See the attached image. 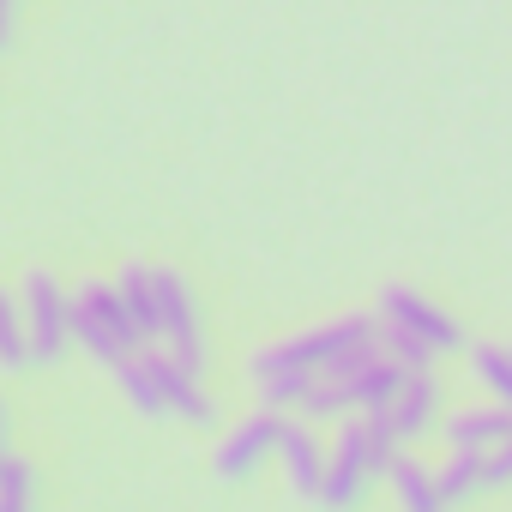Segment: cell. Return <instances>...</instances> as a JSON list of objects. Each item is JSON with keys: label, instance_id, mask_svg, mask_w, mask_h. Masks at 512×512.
Wrapping results in <instances>:
<instances>
[{"label": "cell", "instance_id": "6da1fadb", "mask_svg": "<svg viewBox=\"0 0 512 512\" xmlns=\"http://www.w3.org/2000/svg\"><path fill=\"white\" fill-rule=\"evenodd\" d=\"M374 350H380V320L344 314V320H332V326H314V332H302V338H290V344L260 350V356H253V374H266V368H308V374L344 380V374H356Z\"/></svg>", "mask_w": 512, "mask_h": 512}, {"label": "cell", "instance_id": "7a4b0ae2", "mask_svg": "<svg viewBox=\"0 0 512 512\" xmlns=\"http://www.w3.org/2000/svg\"><path fill=\"white\" fill-rule=\"evenodd\" d=\"M73 344H79V350H91V356H97V362H109V368H121L133 350H145L139 320H133V308H127L121 284L85 278V284L73 290Z\"/></svg>", "mask_w": 512, "mask_h": 512}, {"label": "cell", "instance_id": "3957f363", "mask_svg": "<svg viewBox=\"0 0 512 512\" xmlns=\"http://www.w3.org/2000/svg\"><path fill=\"white\" fill-rule=\"evenodd\" d=\"M19 308H25L37 362H61L67 344H73V296H67L43 266H31V272L19 278Z\"/></svg>", "mask_w": 512, "mask_h": 512}, {"label": "cell", "instance_id": "277c9868", "mask_svg": "<svg viewBox=\"0 0 512 512\" xmlns=\"http://www.w3.org/2000/svg\"><path fill=\"white\" fill-rule=\"evenodd\" d=\"M284 422L290 416H278V410H260V416H247V422H235L223 440H217V476L223 482H241V476H253L266 458H278V440H284Z\"/></svg>", "mask_w": 512, "mask_h": 512}, {"label": "cell", "instance_id": "5b68a950", "mask_svg": "<svg viewBox=\"0 0 512 512\" xmlns=\"http://www.w3.org/2000/svg\"><path fill=\"white\" fill-rule=\"evenodd\" d=\"M380 320L386 326H404V332H416L422 344H434L440 356H452V350H464V332L452 326V314L446 308H434L422 290H410V284H386L380 290Z\"/></svg>", "mask_w": 512, "mask_h": 512}, {"label": "cell", "instance_id": "8992f818", "mask_svg": "<svg viewBox=\"0 0 512 512\" xmlns=\"http://www.w3.org/2000/svg\"><path fill=\"white\" fill-rule=\"evenodd\" d=\"M157 302H163V344L193 374H205V332H199V308H193V290L181 284V272L157 266Z\"/></svg>", "mask_w": 512, "mask_h": 512}, {"label": "cell", "instance_id": "52a82bcc", "mask_svg": "<svg viewBox=\"0 0 512 512\" xmlns=\"http://www.w3.org/2000/svg\"><path fill=\"white\" fill-rule=\"evenodd\" d=\"M145 356V368L157 374V386H163V404H169V416H181L187 428H217V404L205 398V386H199V374L175 356V350H139Z\"/></svg>", "mask_w": 512, "mask_h": 512}, {"label": "cell", "instance_id": "ba28073f", "mask_svg": "<svg viewBox=\"0 0 512 512\" xmlns=\"http://www.w3.org/2000/svg\"><path fill=\"white\" fill-rule=\"evenodd\" d=\"M512 440V404H470L458 416H446V452H494Z\"/></svg>", "mask_w": 512, "mask_h": 512}, {"label": "cell", "instance_id": "9c48e42d", "mask_svg": "<svg viewBox=\"0 0 512 512\" xmlns=\"http://www.w3.org/2000/svg\"><path fill=\"white\" fill-rule=\"evenodd\" d=\"M278 464H284L290 488L314 500V494H320V482H326V464H332V452L314 440V428H308V422H284V440H278Z\"/></svg>", "mask_w": 512, "mask_h": 512}, {"label": "cell", "instance_id": "30bf717a", "mask_svg": "<svg viewBox=\"0 0 512 512\" xmlns=\"http://www.w3.org/2000/svg\"><path fill=\"white\" fill-rule=\"evenodd\" d=\"M386 416H392V428H398L404 440H422V434L440 422V380H434V368H416V374L404 380V392L386 404Z\"/></svg>", "mask_w": 512, "mask_h": 512}, {"label": "cell", "instance_id": "8fae6325", "mask_svg": "<svg viewBox=\"0 0 512 512\" xmlns=\"http://www.w3.org/2000/svg\"><path fill=\"white\" fill-rule=\"evenodd\" d=\"M404 380H410V368L380 344L356 374H344V386H350V398H356V410H386L398 392H404Z\"/></svg>", "mask_w": 512, "mask_h": 512}, {"label": "cell", "instance_id": "7c38bea8", "mask_svg": "<svg viewBox=\"0 0 512 512\" xmlns=\"http://www.w3.org/2000/svg\"><path fill=\"white\" fill-rule=\"evenodd\" d=\"M386 482H392V494H398V506H404V512H446V488H440V470H428L422 458L398 452V464L386 470Z\"/></svg>", "mask_w": 512, "mask_h": 512}, {"label": "cell", "instance_id": "4fadbf2b", "mask_svg": "<svg viewBox=\"0 0 512 512\" xmlns=\"http://www.w3.org/2000/svg\"><path fill=\"white\" fill-rule=\"evenodd\" d=\"M121 296H127V308H133V320H139V338L151 344V338H163V302H157V266H121Z\"/></svg>", "mask_w": 512, "mask_h": 512}, {"label": "cell", "instance_id": "5bb4252c", "mask_svg": "<svg viewBox=\"0 0 512 512\" xmlns=\"http://www.w3.org/2000/svg\"><path fill=\"white\" fill-rule=\"evenodd\" d=\"M440 488H446V506H470L494 488V470H488V452H452L440 464Z\"/></svg>", "mask_w": 512, "mask_h": 512}, {"label": "cell", "instance_id": "9a60e30c", "mask_svg": "<svg viewBox=\"0 0 512 512\" xmlns=\"http://www.w3.org/2000/svg\"><path fill=\"white\" fill-rule=\"evenodd\" d=\"M253 380H260V410L290 416V410L308 404V392H314L320 374H308V368H266V374H253Z\"/></svg>", "mask_w": 512, "mask_h": 512}, {"label": "cell", "instance_id": "2e32d148", "mask_svg": "<svg viewBox=\"0 0 512 512\" xmlns=\"http://www.w3.org/2000/svg\"><path fill=\"white\" fill-rule=\"evenodd\" d=\"M31 362H37V344H31L25 308H19V296H13V302H0V368H7V374H25Z\"/></svg>", "mask_w": 512, "mask_h": 512}, {"label": "cell", "instance_id": "e0dca14e", "mask_svg": "<svg viewBox=\"0 0 512 512\" xmlns=\"http://www.w3.org/2000/svg\"><path fill=\"white\" fill-rule=\"evenodd\" d=\"M115 380H121L127 404H133L139 416H169V404H163V386H157V374L145 368V356H139V350H133V356L115 368Z\"/></svg>", "mask_w": 512, "mask_h": 512}, {"label": "cell", "instance_id": "ac0fdd59", "mask_svg": "<svg viewBox=\"0 0 512 512\" xmlns=\"http://www.w3.org/2000/svg\"><path fill=\"white\" fill-rule=\"evenodd\" d=\"M0 512H37V470L19 452L0 458Z\"/></svg>", "mask_w": 512, "mask_h": 512}, {"label": "cell", "instance_id": "d6986e66", "mask_svg": "<svg viewBox=\"0 0 512 512\" xmlns=\"http://www.w3.org/2000/svg\"><path fill=\"white\" fill-rule=\"evenodd\" d=\"M470 374H476V386H488L500 404H512V350L476 344V350H470Z\"/></svg>", "mask_w": 512, "mask_h": 512}, {"label": "cell", "instance_id": "ffe728a7", "mask_svg": "<svg viewBox=\"0 0 512 512\" xmlns=\"http://www.w3.org/2000/svg\"><path fill=\"white\" fill-rule=\"evenodd\" d=\"M350 410H356V398H350V386L332 380V374H320L314 392H308V404H302L308 422H338V416H350Z\"/></svg>", "mask_w": 512, "mask_h": 512}, {"label": "cell", "instance_id": "44dd1931", "mask_svg": "<svg viewBox=\"0 0 512 512\" xmlns=\"http://www.w3.org/2000/svg\"><path fill=\"white\" fill-rule=\"evenodd\" d=\"M380 344H386V350H392V356H398V362H404L410 374H416V368H434V362H440V350H434V344H422L416 332H404V326H386V320H380Z\"/></svg>", "mask_w": 512, "mask_h": 512}, {"label": "cell", "instance_id": "7402d4cb", "mask_svg": "<svg viewBox=\"0 0 512 512\" xmlns=\"http://www.w3.org/2000/svg\"><path fill=\"white\" fill-rule=\"evenodd\" d=\"M488 470H494V488H506V482H512V440L488 452Z\"/></svg>", "mask_w": 512, "mask_h": 512}]
</instances>
